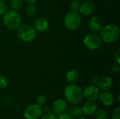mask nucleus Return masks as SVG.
<instances>
[{
    "instance_id": "29",
    "label": "nucleus",
    "mask_w": 120,
    "mask_h": 119,
    "mask_svg": "<svg viewBox=\"0 0 120 119\" xmlns=\"http://www.w3.org/2000/svg\"><path fill=\"white\" fill-rule=\"evenodd\" d=\"M12 102V98L9 96H6L3 98L2 100V103L4 104V105L6 106H9Z\"/></svg>"
},
{
    "instance_id": "22",
    "label": "nucleus",
    "mask_w": 120,
    "mask_h": 119,
    "mask_svg": "<svg viewBox=\"0 0 120 119\" xmlns=\"http://www.w3.org/2000/svg\"><path fill=\"white\" fill-rule=\"evenodd\" d=\"M79 5L80 4L77 0H72L69 4V9L70 11H78Z\"/></svg>"
},
{
    "instance_id": "24",
    "label": "nucleus",
    "mask_w": 120,
    "mask_h": 119,
    "mask_svg": "<svg viewBox=\"0 0 120 119\" xmlns=\"http://www.w3.org/2000/svg\"><path fill=\"white\" fill-rule=\"evenodd\" d=\"M8 86V81L6 79V78L0 74V88L1 89H4L7 87Z\"/></svg>"
},
{
    "instance_id": "31",
    "label": "nucleus",
    "mask_w": 120,
    "mask_h": 119,
    "mask_svg": "<svg viewBox=\"0 0 120 119\" xmlns=\"http://www.w3.org/2000/svg\"><path fill=\"white\" fill-rule=\"evenodd\" d=\"M115 60L117 64H120V50L118 49L115 53Z\"/></svg>"
},
{
    "instance_id": "19",
    "label": "nucleus",
    "mask_w": 120,
    "mask_h": 119,
    "mask_svg": "<svg viewBox=\"0 0 120 119\" xmlns=\"http://www.w3.org/2000/svg\"><path fill=\"white\" fill-rule=\"evenodd\" d=\"M24 1L23 0H11V6L14 10H18L20 8L23 6Z\"/></svg>"
},
{
    "instance_id": "13",
    "label": "nucleus",
    "mask_w": 120,
    "mask_h": 119,
    "mask_svg": "<svg viewBox=\"0 0 120 119\" xmlns=\"http://www.w3.org/2000/svg\"><path fill=\"white\" fill-rule=\"evenodd\" d=\"M83 114L87 116H91L95 114L98 109V105L95 102L87 101L82 107Z\"/></svg>"
},
{
    "instance_id": "23",
    "label": "nucleus",
    "mask_w": 120,
    "mask_h": 119,
    "mask_svg": "<svg viewBox=\"0 0 120 119\" xmlns=\"http://www.w3.org/2000/svg\"><path fill=\"white\" fill-rule=\"evenodd\" d=\"M8 10V6L6 3L3 1L0 0V15H3Z\"/></svg>"
},
{
    "instance_id": "15",
    "label": "nucleus",
    "mask_w": 120,
    "mask_h": 119,
    "mask_svg": "<svg viewBox=\"0 0 120 119\" xmlns=\"http://www.w3.org/2000/svg\"><path fill=\"white\" fill-rule=\"evenodd\" d=\"M88 25L89 29L94 32H100L103 27L102 20L97 16H92L89 18L88 21Z\"/></svg>"
},
{
    "instance_id": "28",
    "label": "nucleus",
    "mask_w": 120,
    "mask_h": 119,
    "mask_svg": "<svg viewBox=\"0 0 120 119\" xmlns=\"http://www.w3.org/2000/svg\"><path fill=\"white\" fill-rule=\"evenodd\" d=\"M58 119H73V118L68 114V113H62L57 115Z\"/></svg>"
},
{
    "instance_id": "32",
    "label": "nucleus",
    "mask_w": 120,
    "mask_h": 119,
    "mask_svg": "<svg viewBox=\"0 0 120 119\" xmlns=\"http://www.w3.org/2000/svg\"><path fill=\"white\" fill-rule=\"evenodd\" d=\"M23 1H25V2L27 3V4H34L37 1V0H23Z\"/></svg>"
},
{
    "instance_id": "6",
    "label": "nucleus",
    "mask_w": 120,
    "mask_h": 119,
    "mask_svg": "<svg viewBox=\"0 0 120 119\" xmlns=\"http://www.w3.org/2000/svg\"><path fill=\"white\" fill-rule=\"evenodd\" d=\"M83 43L86 48L91 50H98L101 47L102 40L96 34H88L83 39Z\"/></svg>"
},
{
    "instance_id": "27",
    "label": "nucleus",
    "mask_w": 120,
    "mask_h": 119,
    "mask_svg": "<svg viewBox=\"0 0 120 119\" xmlns=\"http://www.w3.org/2000/svg\"><path fill=\"white\" fill-rule=\"evenodd\" d=\"M99 77L96 75H94L91 76V79H90V85H92V86H98V81H99Z\"/></svg>"
},
{
    "instance_id": "4",
    "label": "nucleus",
    "mask_w": 120,
    "mask_h": 119,
    "mask_svg": "<svg viewBox=\"0 0 120 119\" xmlns=\"http://www.w3.org/2000/svg\"><path fill=\"white\" fill-rule=\"evenodd\" d=\"M16 34L19 39L25 43L33 41L37 34L34 27L28 24L20 25L16 29Z\"/></svg>"
},
{
    "instance_id": "3",
    "label": "nucleus",
    "mask_w": 120,
    "mask_h": 119,
    "mask_svg": "<svg viewBox=\"0 0 120 119\" xmlns=\"http://www.w3.org/2000/svg\"><path fill=\"white\" fill-rule=\"evenodd\" d=\"M3 23L9 30H15L21 25L20 15L16 10H7L3 15Z\"/></svg>"
},
{
    "instance_id": "7",
    "label": "nucleus",
    "mask_w": 120,
    "mask_h": 119,
    "mask_svg": "<svg viewBox=\"0 0 120 119\" xmlns=\"http://www.w3.org/2000/svg\"><path fill=\"white\" fill-rule=\"evenodd\" d=\"M23 115L25 119H39L43 115V109L38 105L32 104L26 107Z\"/></svg>"
},
{
    "instance_id": "8",
    "label": "nucleus",
    "mask_w": 120,
    "mask_h": 119,
    "mask_svg": "<svg viewBox=\"0 0 120 119\" xmlns=\"http://www.w3.org/2000/svg\"><path fill=\"white\" fill-rule=\"evenodd\" d=\"M99 94L100 90L97 86H95L89 85L82 90L83 98H84L86 101L95 102L98 99Z\"/></svg>"
},
{
    "instance_id": "9",
    "label": "nucleus",
    "mask_w": 120,
    "mask_h": 119,
    "mask_svg": "<svg viewBox=\"0 0 120 119\" xmlns=\"http://www.w3.org/2000/svg\"><path fill=\"white\" fill-rule=\"evenodd\" d=\"M95 11V4L91 1H85L79 5L78 12L80 15L87 16L91 15Z\"/></svg>"
},
{
    "instance_id": "25",
    "label": "nucleus",
    "mask_w": 120,
    "mask_h": 119,
    "mask_svg": "<svg viewBox=\"0 0 120 119\" xmlns=\"http://www.w3.org/2000/svg\"><path fill=\"white\" fill-rule=\"evenodd\" d=\"M40 119H58V117L53 112H50L42 115L40 117Z\"/></svg>"
},
{
    "instance_id": "20",
    "label": "nucleus",
    "mask_w": 120,
    "mask_h": 119,
    "mask_svg": "<svg viewBox=\"0 0 120 119\" xmlns=\"http://www.w3.org/2000/svg\"><path fill=\"white\" fill-rule=\"evenodd\" d=\"M36 12V8L34 6V4H28L25 8V13L27 15L31 17L34 15Z\"/></svg>"
},
{
    "instance_id": "14",
    "label": "nucleus",
    "mask_w": 120,
    "mask_h": 119,
    "mask_svg": "<svg viewBox=\"0 0 120 119\" xmlns=\"http://www.w3.org/2000/svg\"><path fill=\"white\" fill-rule=\"evenodd\" d=\"M113 85V81L111 77L108 76H104L99 79L97 87L102 91L109 90Z\"/></svg>"
},
{
    "instance_id": "2",
    "label": "nucleus",
    "mask_w": 120,
    "mask_h": 119,
    "mask_svg": "<svg viewBox=\"0 0 120 119\" xmlns=\"http://www.w3.org/2000/svg\"><path fill=\"white\" fill-rule=\"evenodd\" d=\"M120 36L119 27L114 24L107 25L100 30V37L102 41L106 43H114L117 42Z\"/></svg>"
},
{
    "instance_id": "5",
    "label": "nucleus",
    "mask_w": 120,
    "mask_h": 119,
    "mask_svg": "<svg viewBox=\"0 0 120 119\" xmlns=\"http://www.w3.org/2000/svg\"><path fill=\"white\" fill-rule=\"evenodd\" d=\"M63 23L66 29L71 31L77 30L82 24L81 15L78 11L68 12L64 18Z\"/></svg>"
},
{
    "instance_id": "16",
    "label": "nucleus",
    "mask_w": 120,
    "mask_h": 119,
    "mask_svg": "<svg viewBox=\"0 0 120 119\" xmlns=\"http://www.w3.org/2000/svg\"><path fill=\"white\" fill-rule=\"evenodd\" d=\"M79 79V74L75 69L69 70L65 74V80L68 84L76 83Z\"/></svg>"
},
{
    "instance_id": "34",
    "label": "nucleus",
    "mask_w": 120,
    "mask_h": 119,
    "mask_svg": "<svg viewBox=\"0 0 120 119\" xmlns=\"http://www.w3.org/2000/svg\"><path fill=\"white\" fill-rule=\"evenodd\" d=\"M75 119H86L85 117H84L83 116H80V117H77V118H75Z\"/></svg>"
},
{
    "instance_id": "21",
    "label": "nucleus",
    "mask_w": 120,
    "mask_h": 119,
    "mask_svg": "<svg viewBox=\"0 0 120 119\" xmlns=\"http://www.w3.org/2000/svg\"><path fill=\"white\" fill-rule=\"evenodd\" d=\"M46 102H47L46 97L45 95H39L36 98V104L38 105L40 107L44 106L46 105Z\"/></svg>"
},
{
    "instance_id": "17",
    "label": "nucleus",
    "mask_w": 120,
    "mask_h": 119,
    "mask_svg": "<svg viewBox=\"0 0 120 119\" xmlns=\"http://www.w3.org/2000/svg\"><path fill=\"white\" fill-rule=\"evenodd\" d=\"M68 114L73 118H77V117H80L82 116L83 112H82V107H77V106H72L70 107L68 109Z\"/></svg>"
},
{
    "instance_id": "12",
    "label": "nucleus",
    "mask_w": 120,
    "mask_h": 119,
    "mask_svg": "<svg viewBox=\"0 0 120 119\" xmlns=\"http://www.w3.org/2000/svg\"><path fill=\"white\" fill-rule=\"evenodd\" d=\"M49 22L44 17L38 18L34 23V28L37 32H44L46 31L49 29Z\"/></svg>"
},
{
    "instance_id": "10",
    "label": "nucleus",
    "mask_w": 120,
    "mask_h": 119,
    "mask_svg": "<svg viewBox=\"0 0 120 119\" xmlns=\"http://www.w3.org/2000/svg\"><path fill=\"white\" fill-rule=\"evenodd\" d=\"M67 109V102L63 99L56 100L51 106V112L56 116L65 112Z\"/></svg>"
},
{
    "instance_id": "33",
    "label": "nucleus",
    "mask_w": 120,
    "mask_h": 119,
    "mask_svg": "<svg viewBox=\"0 0 120 119\" xmlns=\"http://www.w3.org/2000/svg\"><path fill=\"white\" fill-rule=\"evenodd\" d=\"M44 112H45V114L51 112V108L49 107H46L45 109H44Z\"/></svg>"
},
{
    "instance_id": "18",
    "label": "nucleus",
    "mask_w": 120,
    "mask_h": 119,
    "mask_svg": "<svg viewBox=\"0 0 120 119\" xmlns=\"http://www.w3.org/2000/svg\"><path fill=\"white\" fill-rule=\"evenodd\" d=\"M94 115L95 119H108V114L103 109H97Z\"/></svg>"
},
{
    "instance_id": "26",
    "label": "nucleus",
    "mask_w": 120,
    "mask_h": 119,
    "mask_svg": "<svg viewBox=\"0 0 120 119\" xmlns=\"http://www.w3.org/2000/svg\"><path fill=\"white\" fill-rule=\"evenodd\" d=\"M112 119H120V107H116L112 114Z\"/></svg>"
},
{
    "instance_id": "30",
    "label": "nucleus",
    "mask_w": 120,
    "mask_h": 119,
    "mask_svg": "<svg viewBox=\"0 0 120 119\" xmlns=\"http://www.w3.org/2000/svg\"><path fill=\"white\" fill-rule=\"evenodd\" d=\"M112 72L114 73H116V74H118L120 71V64H114L112 66V68H111Z\"/></svg>"
},
{
    "instance_id": "1",
    "label": "nucleus",
    "mask_w": 120,
    "mask_h": 119,
    "mask_svg": "<svg viewBox=\"0 0 120 119\" xmlns=\"http://www.w3.org/2000/svg\"><path fill=\"white\" fill-rule=\"evenodd\" d=\"M65 100L72 105H76L80 103L83 99L82 89L76 83L68 84L63 91Z\"/></svg>"
},
{
    "instance_id": "35",
    "label": "nucleus",
    "mask_w": 120,
    "mask_h": 119,
    "mask_svg": "<svg viewBox=\"0 0 120 119\" xmlns=\"http://www.w3.org/2000/svg\"><path fill=\"white\" fill-rule=\"evenodd\" d=\"M109 1H115V0H109Z\"/></svg>"
},
{
    "instance_id": "11",
    "label": "nucleus",
    "mask_w": 120,
    "mask_h": 119,
    "mask_svg": "<svg viewBox=\"0 0 120 119\" xmlns=\"http://www.w3.org/2000/svg\"><path fill=\"white\" fill-rule=\"evenodd\" d=\"M98 99L100 102L106 107L111 106L115 102V97L113 94L109 92L108 90L103 91L102 93H100Z\"/></svg>"
}]
</instances>
